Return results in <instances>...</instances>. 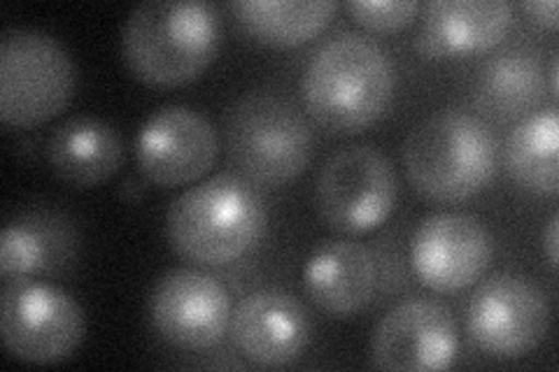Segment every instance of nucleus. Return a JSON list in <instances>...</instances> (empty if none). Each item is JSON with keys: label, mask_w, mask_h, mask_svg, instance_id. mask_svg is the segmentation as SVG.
Segmentation results:
<instances>
[{"label": "nucleus", "mask_w": 559, "mask_h": 372, "mask_svg": "<svg viewBox=\"0 0 559 372\" xmlns=\"http://www.w3.org/2000/svg\"><path fill=\"white\" fill-rule=\"evenodd\" d=\"M394 92V65L373 38L341 33L326 40L306 65L301 94L322 129L359 133L384 112Z\"/></svg>", "instance_id": "f257e3e1"}, {"label": "nucleus", "mask_w": 559, "mask_h": 372, "mask_svg": "<svg viewBox=\"0 0 559 372\" xmlns=\"http://www.w3.org/2000/svg\"><path fill=\"white\" fill-rule=\"evenodd\" d=\"M266 226V203L254 182L219 172L180 193L168 207L173 250L201 265H226L248 254Z\"/></svg>", "instance_id": "f03ea898"}, {"label": "nucleus", "mask_w": 559, "mask_h": 372, "mask_svg": "<svg viewBox=\"0 0 559 372\" xmlns=\"http://www.w3.org/2000/svg\"><path fill=\"white\" fill-rule=\"evenodd\" d=\"M219 49V16L199 0H147L121 28V57L145 84L180 86L197 80Z\"/></svg>", "instance_id": "7ed1b4c3"}, {"label": "nucleus", "mask_w": 559, "mask_h": 372, "mask_svg": "<svg viewBox=\"0 0 559 372\" xmlns=\"http://www.w3.org/2000/svg\"><path fill=\"white\" fill-rule=\"evenodd\" d=\"M404 166L417 193L436 203H462L492 182L499 143L487 123L464 110L423 119L404 143Z\"/></svg>", "instance_id": "20e7f679"}, {"label": "nucleus", "mask_w": 559, "mask_h": 372, "mask_svg": "<svg viewBox=\"0 0 559 372\" xmlns=\"http://www.w3.org/2000/svg\"><path fill=\"white\" fill-rule=\"evenodd\" d=\"M226 149L242 177L257 187H283L308 168L314 135L287 98L252 92L226 115Z\"/></svg>", "instance_id": "39448f33"}, {"label": "nucleus", "mask_w": 559, "mask_h": 372, "mask_svg": "<svg viewBox=\"0 0 559 372\" xmlns=\"http://www.w3.org/2000/svg\"><path fill=\"white\" fill-rule=\"evenodd\" d=\"M75 63L55 35L10 26L0 35V117L31 129L61 115L75 94Z\"/></svg>", "instance_id": "423d86ee"}, {"label": "nucleus", "mask_w": 559, "mask_h": 372, "mask_svg": "<svg viewBox=\"0 0 559 372\" xmlns=\"http://www.w3.org/2000/svg\"><path fill=\"white\" fill-rule=\"evenodd\" d=\"M399 201L390 158L373 145H349L331 154L314 180L322 221L345 236L369 233L388 221Z\"/></svg>", "instance_id": "0eeeda50"}, {"label": "nucleus", "mask_w": 559, "mask_h": 372, "mask_svg": "<svg viewBox=\"0 0 559 372\" xmlns=\"http://www.w3.org/2000/svg\"><path fill=\"white\" fill-rule=\"evenodd\" d=\"M5 349L26 363H59L80 349L86 319L78 300L45 281H12L0 298Z\"/></svg>", "instance_id": "6e6552de"}, {"label": "nucleus", "mask_w": 559, "mask_h": 372, "mask_svg": "<svg viewBox=\"0 0 559 372\" xmlns=\"http://www.w3.org/2000/svg\"><path fill=\"white\" fill-rule=\"evenodd\" d=\"M466 324L471 340L487 357L520 359L546 340L550 303L534 279L499 273L471 296Z\"/></svg>", "instance_id": "1a4fd4ad"}, {"label": "nucleus", "mask_w": 559, "mask_h": 372, "mask_svg": "<svg viewBox=\"0 0 559 372\" xmlns=\"http://www.w3.org/2000/svg\"><path fill=\"white\" fill-rule=\"evenodd\" d=\"M217 156V129L187 105H166L152 112L135 140L138 168L156 187L197 182L215 166Z\"/></svg>", "instance_id": "9d476101"}, {"label": "nucleus", "mask_w": 559, "mask_h": 372, "mask_svg": "<svg viewBox=\"0 0 559 372\" xmlns=\"http://www.w3.org/2000/svg\"><path fill=\"white\" fill-rule=\"evenodd\" d=\"M495 256L489 228L466 212H436L417 226L411 242L415 275L425 287L452 293L485 275Z\"/></svg>", "instance_id": "9b49d317"}, {"label": "nucleus", "mask_w": 559, "mask_h": 372, "mask_svg": "<svg viewBox=\"0 0 559 372\" xmlns=\"http://www.w3.org/2000/svg\"><path fill=\"white\" fill-rule=\"evenodd\" d=\"M150 316L162 338L187 351L215 347L231 326V298L215 277L191 268L168 271L150 296Z\"/></svg>", "instance_id": "f8f14e48"}, {"label": "nucleus", "mask_w": 559, "mask_h": 372, "mask_svg": "<svg viewBox=\"0 0 559 372\" xmlns=\"http://www.w3.org/2000/svg\"><path fill=\"white\" fill-rule=\"evenodd\" d=\"M460 351L452 312L431 298H408L380 319L371 338V363L380 370H445Z\"/></svg>", "instance_id": "ddd939ff"}, {"label": "nucleus", "mask_w": 559, "mask_h": 372, "mask_svg": "<svg viewBox=\"0 0 559 372\" xmlns=\"http://www.w3.org/2000/svg\"><path fill=\"white\" fill-rule=\"evenodd\" d=\"M231 338L252 365L283 368L301 359L310 343V316L299 298L283 289L245 296L231 314Z\"/></svg>", "instance_id": "4468645a"}, {"label": "nucleus", "mask_w": 559, "mask_h": 372, "mask_svg": "<svg viewBox=\"0 0 559 372\" xmlns=\"http://www.w3.org/2000/svg\"><path fill=\"white\" fill-rule=\"evenodd\" d=\"M513 16L515 8L506 0H433L425 5L417 51L427 59L487 51L506 38Z\"/></svg>", "instance_id": "2eb2a0df"}, {"label": "nucleus", "mask_w": 559, "mask_h": 372, "mask_svg": "<svg viewBox=\"0 0 559 372\" xmlns=\"http://www.w3.org/2000/svg\"><path fill=\"white\" fill-rule=\"evenodd\" d=\"M306 293L331 316H353L369 308L378 287V263L355 240H326L306 263Z\"/></svg>", "instance_id": "dca6fc26"}, {"label": "nucleus", "mask_w": 559, "mask_h": 372, "mask_svg": "<svg viewBox=\"0 0 559 372\" xmlns=\"http://www.w3.org/2000/svg\"><path fill=\"white\" fill-rule=\"evenodd\" d=\"M124 137L110 121L98 117H73L49 133L47 161L61 182L75 189H92L124 164Z\"/></svg>", "instance_id": "f3484780"}, {"label": "nucleus", "mask_w": 559, "mask_h": 372, "mask_svg": "<svg viewBox=\"0 0 559 372\" xmlns=\"http://www.w3.org/2000/svg\"><path fill=\"white\" fill-rule=\"evenodd\" d=\"M238 24L259 43L304 45L322 33L336 12L334 0H234Z\"/></svg>", "instance_id": "a211bd4d"}, {"label": "nucleus", "mask_w": 559, "mask_h": 372, "mask_svg": "<svg viewBox=\"0 0 559 372\" xmlns=\"http://www.w3.org/2000/svg\"><path fill=\"white\" fill-rule=\"evenodd\" d=\"M544 94V68L527 49L499 51L480 68L476 100L497 119L530 112Z\"/></svg>", "instance_id": "6ab92c4d"}, {"label": "nucleus", "mask_w": 559, "mask_h": 372, "mask_svg": "<svg viewBox=\"0 0 559 372\" xmlns=\"http://www.w3.org/2000/svg\"><path fill=\"white\" fill-rule=\"evenodd\" d=\"M559 119L548 108L522 119L506 143V166L513 180L538 196H550L559 187Z\"/></svg>", "instance_id": "aec40b11"}, {"label": "nucleus", "mask_w": 559, "mask_h": 372, "mask_svg": "<svg viewBox=\"0 0 559 372\" xmlns=\"http://www.w3.org/2000/svg\"><path fill=\"white\" fill-rule=\"evenodd\" d=\"M51 252L47 244V236L40 228H33L26 221H12L3 230L0 240V275L12 285V281H26L43 273Z\"/></svg>", "instance_id": "412c9836"}, {"label": "nucleus", "mask_w": 559, "mask_h": 372, "mask_svg": "<svg viewBox=\"0 0 559 372\" xmlns=\"http://www.w3.org/2000/svg\"><path fill=\"white\" fill-rule=\"evenodd\" d=\"M345 8L355 22L378 33L401 31L423 10L417 0H347Z\"/></svg>", "instance_id": "4be33fe9"}, {"label": "nucleus", "mask_w": 559, "mask_h": 372, "mask_svg": "<svg viewBox=\"0 0 559 372\" xmlns=\"http://www.w3.org/2000/svg\"><path fill=\"white\" fill-rule=\"evenodd\" d=\"M522 12L530 16L534 24L546 28H557V3L555 0H530L522 3Z\"/></svg>", "instance_id": "5701e85b"}, {"label": "nucleus", "mask_w": 559, "mask_h": 372, "mask_svg": "<svg viewBox=\"0 0 559 372\" xmlns=\"http://www.w3.org/2000/svg\"><path fill=\"white\" fill-rule=\"evenodd\" d=\"M557 244H559V215H552L546 228V254L552 268H557Z\"/></svg>", "instance_id": "b1692460"}, {"label": "nucleus", "mask_w": 559, "mask_h": 372, "mask_svg": "<svg viewBox=\"0 0 559 372\" xmlns=\"http://www.w3.org/2000/svg\"><path fill=\"white\" fill-rule=\"evenodd\" d=\"M557 73H559V65H557V59H552V63H550V94H552V98H557Z\"/></svg>", "instance_id": "393cba45"}]
</instances>
